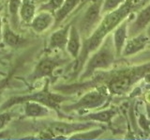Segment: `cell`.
<instances>
[{
    "mask_svg": "<svg viewBox=\"0 0 150 140\" xmlns=\"http://www.w3.org/2000/svg\"><path fill=\"white\" fill-rule=\"evenodd\" d=\"M132 9L133 0H126L118 8L109 12L103 18V20L97 26V28L83 41L81 52L79 54V57L76 58L77 61L76 66H75V73H79L82 71L89 55L100 48V46L102 44V41H104L108 34L124 21Z\"/></svg>",
    "mask_w": 150,
    "mask_h": 140,
    "instance_id": "obj_1",
    "label": "cell"
},
{
    "mask_svg": "<svg viewBox=\"0 0 150 140\" xmlns=\"http://www.w3.org/2000/svg\"><path fill=\"white\" fill-rule=\"evenodd\" d=\"M148 74H150V63L139 67L117 71L109 78L108 88L112 94H125L136 82Z\"/></svg>",
    "mask_w": 150,
    "mask_h": 140,
    "instance_id": "obj_2",
    "label": "cell"
},
{
    "mask_svg": "<svg viewBox=\"0 0 150 140\" xmlns=\"http://www.w3.org/2000/svg\"><path fill=\"white\" fill-rule=\"evenodd\" d=\"M68 97H65L63 95L57 94V93H53L49 90V81L45 83L43 88L40 91L34 92L32 94H27L25 96H16L11 97V99H8L7 102H5L4 104L0 107V110H6L11 108V106L16 104H22L23 102L32 101L37 102L42 104L43 105L49 107V108L55 109L56 111L59 110V105L61 102L68 100Z\"/></svg>",
    "mask_w": 150,
    "mask_h": 140,
    "instance_id": "obj_3",
    "label": "cell"
},
{
    "mask_svg": "<svg viewBox=\"0 0 150 140\" xmlns=\"http://www.w3.org/2000/svg\"><path fill=\"white\" fill-rule=\"evenodd\" d=\"M115 50L114 41H112L110 37H107L101 47L100 46V48L95 51V54L89 58L86 65V69L81 75V79L83 80L89 78L98 69H108L115 61Z\"/></svg>",
    "mask_w": 150,
    "mask_h": 140,
    "instance_id": "obj_4",
    "label": "cell"
},
{
    "mask_svg": "<svg viewBox=\"0 0 150 140\" xmlns=\"http://www.w3.org/2000/svg\"><path fill=\"white\" fill-rule=\"evenodd\" d=\"M102 3V0H95L86 9V12L83 13L79 22V25L76 26L80 34L84 37H88L94 31V28L100 20Z\"/></svg>",
    "mask_w": 150,
    "mask_h": 140,
    "instance_id": "obj_5",
    "label": "cell"
},
{
    "mask_svg": "<svg viewBox=\"0 0 150 140\" xmlns=\"http://www.w3.org/2000/svg\"><path fill=\"white\" fill-rule=\"evenodd\" d=\"M94 126H95V124L93 122L69 123L64 122V121H53V122H49L48 124H46L43 130L49 132L53 138L56 139L57 137H64L71 134L88 130L94 127Z\"/></svg>",
    "mask_w": 150,
    "mask_h": 140,
    "instance_id": "obj_6",
    "label": "cell"
},
{
    "mask_svg": "<svg viewBox=\"0 0 150 140\" xmlns=\"http://www.w3.org/2000/svg\"><path fill=\"white\" fill-rule=\"evenodd\" d=\"M107 100V95L104 92L98 90H94L86 93L81 99L72 104L66 105L63 110L66 112L82 110V109H93L101 106Z\"/></svg>",
    "mask_w": 150,
    "mask_h": 140,
    "instance_id": "obj_7",
    "label": "cell"
},
{
    "mask_svg": "<svg viewBox=\"0 0 150 140\" xmlns=\"http://www.w3.org/2000/svg\"><path fill=\"white\" fill-rule=\"evenodd\" d=\"M63 63L64 60L58 58H54V57L42 58L35 66L33 72L30 74L29 80L33 82L44 77H52L54 72Z\"/></svg>",
    "mask_w": 150,
    "mask_h": 140,
    "instance_id": "obj_8",
    "label": "cell"
},
{
    "mask_svg": "<svg viewBox=\"0 0 150 140\" xmlns=\"http://www.w3.org/2000/svg\"><path fill=\"white\" fill-rule=\"evenodd\" d=\"M71 25H67L64 27L56 29L51 34L49 38L48 43V50L54 51V50H65L67 46L69 29Z\"/></svg>",
    "mask_w": 150,
    "mask_h": 140,
    "instance_id": "obj_9",
    "label": "cell"
},
{
    "mask_svg": "<svg viewBox=\"0 0 150 140\" xmlns=\"http://www.w3.org/2000/svg\"><path fill=\"white\" fill-rule=\"evenodd\" d=\"M54 23V15L49 11H40L30 22V27L38 34H41L48 30Z\"/></svg>",
    "mask_w": 150,
    "mask_h": 140,
    "instance_id": "obj_10",
    "label": "cell"
},
{
    "mask_svg": "<svg viewBox=\"0 0 150 140\" xmlns=\"http://www.w3.org/2000/svg\"><path fill=\"white\" fill-rule=\"evenodd\" d=\"M66 49H67L69 54L75 59L79 57V54L81 52V34H80L78 27L75 25H71V26H70Z\"/></svg>",
    "mask_w": 150,
    "mask_h": 140,
    "instance_id": "obj_11",
    "label": "cell"
},
{
    "mask_svg": "<svg viewBox=\"0 0 150 140\" xmlns=\"http://www.w3.org/2000/svg\"><path fill=\"white\" fill-rule=\"evenodd\" d=\"M148 37L146 35H137L134 36L132 39L127 41L125 43V46L122 51L125 57H129V55H134L136 53L142 51L146 44L148 43Z\"/></svg>",
    "mask_w": 150,
    "mask_h": 140,
    "instance_id": "obj_12",
    "label": "cell"
},
{
    "mask_svg": "<svg viewBox=\"0 0 150 140\" xmlns=\"http://www.w3.org/2000/svg\"><path fill=\"white\" fill-rule=\"evenodd\" d=\"M3 41L12 48H19L21 46L25 45L27 43L25 38H23L20 34L16 33V31L8 24L3 26Z\"/></svg>",
    "mask_w": 150,
    "mask_h": 140,
    "instance_id": "obj_13",
    "label": "cell"
},
{
    "mask_svg": "<svg viewBox=\"0 0 150 140\" xmlns=\"http://www.w3.org/2000/svg\"><path fill=\"white\" fill-rule=\"evenodd\" d=\"M150 23V5L144 8L142 11L139 12L138 16L136 17L134 23L131 25L129 32L131 36H136L139 34L143 29H144Z\"/></svg>",
    "mask_w": 150,
    "mask_h": 140,
    "instance_id": "obj_14",
    "label": "cell"
},
{
    "mask_svg": "<svg viewBox=\"0 0 150 140\" xmlns=\"http://www.w3.org/2000/svg\"><path fill=\"white\" fill-rule=\"evenodd\" d=\"M23 112L26 118L31 119H38V118H43L49 114V107L43 105L42 104L37 102L28 101L23 102Z\"/></svg>",
    "mask_w": 150,
    "mask_h": 140,
    "instance_id": "obj_15",
    "label": "cell"
},
{
    "mask_svg": "<svg viewBox=\"0 0 150 140\" xmlns=\"http://www.w3.org/2000/svg\"><path fill=\"white\" fill-rule=\"evenodd\" d=\"M127 35H128V23L122 22L119 24V26L115 29L114 33V46L115 50V55L120 57L122 51L126 43Z\"/></svg>",
    "mask_w": 150,
    "mask_h": 140,
    "instance_id": "obj_16",
    "label": "cell"
},
{
    "mask_svg": "<svg viewBox=\"0 0 150 140\" xmlns=\"http://www.w3.org/2000/svg\"><path fill=\"white\" fill-rule=\"evenodd\" d=\"M80 2H81V0H64L62 6L54 13V26H56L61 24L68 17V15H69L74 9L78 6Z\"/></svg>",
    "mask_w": 150,
    "mask_h": 140,
    "instance_id": "obj_17",
    "label": "cell"
},
{
    "mask_svg": "<svg viewBox=\"0 0 150 140\" xmlns=\"http://www.w3.org/2000/svg\"><path fill=\"white\" fill-rule=\"evenodd\" d=\"M117 110L115 108H111V109H107V110H103L100 112H97V113H92V114H88L83 117L79 118V119L81 120H86V121H100V122H108L110 121L116 115Z\"/></svg>",
    "mask_w": 150,
    "mask_h": 140,
    "instance_id": "obj_18",
    "label": "cell"
},
{
    "mask_svg": "<svg viewBox=\"0 0 150 140\" xmlns=\"http://www.w3.org/2000/svg\"><path fill=\"white\" fill-rule=\"evenodd\" d=\"M36 13V6L32 0H22L20 9V18L25 24H30Z\"/></svg>",
    "mask_w": 150,
    "mask_h": 140,
    "instance_id": "obj_19",
    "label": "cell"
},
{
    "mask_svg": "<svg viewBox=\"0 0 150 140\" xmlns=\"http://www.w3.org/2000/svg\"><path fill=\"white\" fill-rule=\"evenodd\" d=\"M22 5V0H8V11L11 18V27L15 30L19 25L20 19V9Z\"/></svg>",
    "mask_w": 150,
    "mask_h": 140,
    "instance_id": "obj_20",
    "label": "cell"
},
{
    "mask_svg": "<svg viewBox=\"0 0 150 140\" xmlns=\"http://www.w3.org/2000/svg\"><path fill=\"white\" fill-rule=\"evenodd\" d=\"M103 133V130H94V131H82V132H78L69 136V139H96Z\"/></svg>",
    "mask_w": 150,
    "mask_h": 140,
    "instance_id": "obj_21",
    "label": "cell"
},
{
    "mask_svg": "<svg viewBox=\"0 0 150 140\" xmlns=\"http://www.w3.org/2000/svg\"><path fill=\"white\" fill-rule=\"evenodd\" d=\"M63 2H64V0H49L48 2L42 4V5L40 7V11H49L54 15L56 11L62 6Z\"/></svg>",
    "mask_w": 150,
    "mask_h": 140,
    "instance_id": "obj_22",
    "label": "cell"
},
{
    "mask_svg": "<svg viewBox=\"0 0 150 140\" xmlns=\"http://www.w3.org/2000/svg\"><path fill=\"white\" fill-rule=\"evenodd\" d=\"M125 0H104V2L102 3L101 11L102 13L104 12H111L115 9L118 8Z\"/></svg>",
    "mask_w": 150,
    "mask_h": 140,
    "instance_id": "obj_23",
    "label": "cell"
},
{
    "mask_svg": "<svg viewBox=\"0 0 150 140\" xmlns=\"http://www.w3.org/2000/svg\"><path fill=\"white\" fill-rule=\"evenodd\" d=\"M12 118H13V114L11 112H4V113L0 114V130L6 127L11 121Z\"/></svg>",
    "mask_w": 150,
    "mask_h": 140,
    "instance_id": "obj_24",
    "label": "cell"
},
{
    "mask_svg": "<svg viewBox=\"0 0 150 140\" xmlns=\"http://www.w3.org/2000/svg\"><path fill=\"white\" fill-rule=\"evenodd\" d=\"M7 85H8V79H4V80L0 81V99H1L4 90H5V87H7Z\"/></svg>",
    "mask_w": 150,
    "mask_h": 140,
    "instance_id": "obj_25",
    "label": "cell"
},
{
    "mask_svg": "<svg viewBox=\"0 0 150 140\" xmlns=\"http://www.w3.org/2000/svg\"><path fill=\"white\" fill-rule=\"evenodd\" d=\"M0 13H1V6H0ZM3 22H2V18H1V14H0V43L1 41H3ZM1 62V60H0Z\"/></svg>",
    "mask_w": 150,
    "mask_h": 140,
    "instance_id": "obj_26",
    "label": "cell"
},
{
    "mask_svg": "<svg viewBox=\"0 0 150 140\" xmlns=\"http://www.w3.org/2000/svg\"><path fill=\"white\" fill-rule=\"evenodd\" d=\"M141 60H150V51H148V52L146 54L143 55L142 57L140 58Z\"/></svg>",
    "mask_w": 150,
    "mask_h": 140,
    "instance_id": "obj_27",
    "label": "cell"
},
{
    "mask_svg": "<svg viewBox=\"0 0 150 140\" xmlns=\"http://www.w3.org/2000/svg\"><path fill=\"white\" fill-rule=\"evenodd\" d=\"M146 36L148 37V39L150 40V26H148L147 30H146Z\"/></svg>",
    "mask_w": 150,
    "mask_h": 140,
    "instance_id": "obj_28",
    "label": "cell"
},
{
    "mask_svg": "<svg viewBox=\"0 0 150 140\" xmlns=\"http://www.w3.org/2000/svg\"><path fill=\"white\" fill-rule=\"evenodd\" d=\"M5 137H7V135L5 134H1V133H0V138H5Z\"/></svg>",
    "mask_w": 150,
    "mask_h": 140,
    "instance_id": "obj_29",
    "label": "cell"
}]
</instances>
